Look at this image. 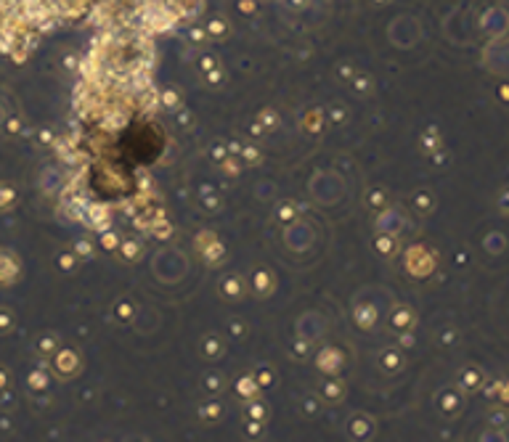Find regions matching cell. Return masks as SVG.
Segmentation results:
<instances>
[{"label": "cell", "mask_w": 509, "mask_h": 442, "mask_svg": "<svg viewBox=\"0 0 509 442\" xmlns=\"http://www.w3.org/2000/svg\"><path fill=\"white\" fill-rule=\"evenodd\" d=\"M459 402H462V400L456 398V392H446V398L440 400V405H443L446 411H456V408H459Z\"/></svg>", "instance_id": "7a4b0ae2"}, {"label": "cell", "mask_w": 509, "mask_h": 442, "mask_svg": "<svg viewBox=\"0 0 509 442\" xmlns=\"http://www.w3.org/2000/svg\"><path fill=\"white\" fill-rule=\"evenodd\" d=\"M501 96H504V101L509 103V88H501Z\"/></svg>", "instance_id": "277c9868"}, {"label": "cell", "mask_w": 509, "mask_h": 442, "mask_svg": "<svg viewBox=\"0 0 509 442\" xmlns=\"http://www.w3.org/2000/svg\"><path fill=\"white\" fill-rule=\"evenodd\" d=\"M499 209H501L504 215H509V191L507 194H501V199H499Z\"/></svg>", "instance_id": "3957f363"}, {"label": "cell", "mask_w": 509, "mask_h": 442, "mask_svg": "<svg viewBox=\"0 0 509 442\" xmlns=\"http://www.w3.org/2000/svg\"><path fill=\"white\" fill-rule=\"evenodd\" d=\"M480 382H483V374H480L475 365H469V368H464V371H462V384H464L467 389L480 387Z\"/></svg>", "instance_id": "6da1fadb"}]
</instances>
